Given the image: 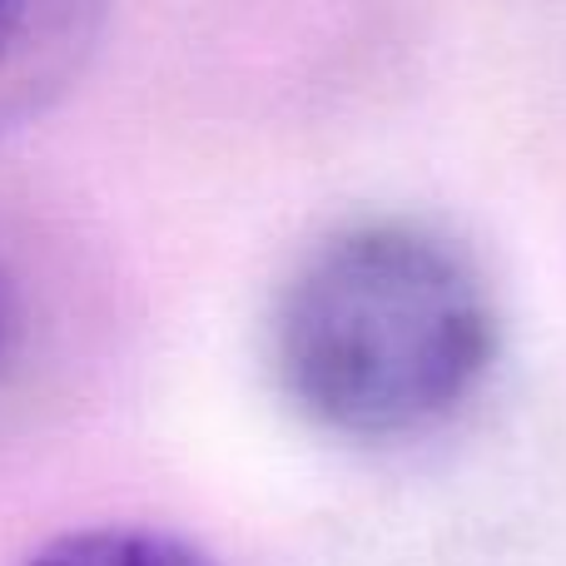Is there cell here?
<instances>
[{
    "label": "cell",
    "mask_w": 566,
    "mask_h": 566,
    "mask_svg": "<svg viewBox=\"0 0 566 566\" xmlns=\"http://www.w3.org/2000/svg\"><path fill=\"white\" fill-rule=\"evenodd\" d=\"M20 566H219L195 542L149 527H85L45 542Z\"/></svg>",
    "instance_id": "3"
},
{
    "label": "cell",
    "mask_w": 566,
    "mask_h": 566,
    "mask_svg": "<svg viewBox=\"0 0 566 566\" xmlns=\"http://www.w3.org/2000/svg\"><path fill=\"white\" fill-rule=\"evenodd\" d=\"M115 0H0V135L55 109L90 70Z\"/></svg>",
    "instance_id": "2"
},
{
    "label": "cell",
    "mask_w": 566,
    "mask_h": 566,
    "mask_svg": "<svg viewBox=\"0 0 566 566\" xmlns=\"http://www.w3.org/2000/svg\"><path fill=\"white\" fill-rule=\"evenodd\" d=\"M283 398L348 442H402L472 402L497 358V308L462 244L412 219L333 229L283 279L269 318Z\"/></svg>",
    "instance_id": "1"
},
{
    "label": "cell",
    "mask_w": 566,
    "mask_h": 566,
    "mask_svg": "<svg viewBox=\"0 0 566 566\" xmlns=\"http://www.w3.org/2000/svg\"><path fill=\"white\" fill-rule=\"evenodd\" d=\"M30 343H35V313H30V293L20 274L10 269V259L0 254V402L15 392V382L25 378Z\"/></svg>",
    "instance_id": "4"
}]
</instances>
